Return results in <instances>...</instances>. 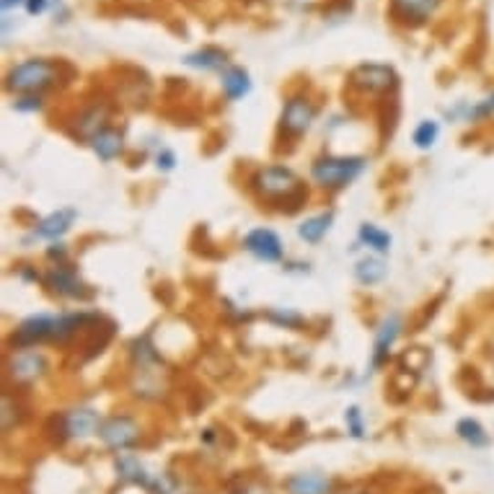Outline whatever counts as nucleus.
Returning a JSON list of instances; mask_svg holds the SVG:
<instances>
[{"label": "nucleus", "instance_id": "f257e3e1", "mask_svg": "<svg viewBox=\"0 0 494 494\" xmlns=\"http://www.w3.org/2000/svg\"><path fill=\"white\" fill-rule=\"evenodd\" d=\"M91 321H98L96 314H34L24 319L11 334V345L16 350H32L39 345H65Z\"/></svg>", "mask_w": 494, "mask_h": 494}, {"label": "nucleus", "instance_id": "f03ea898", "mask_svg": "<svg viewBox=\"0 0 494 494\" xmlns=\"http://www.w3.org/2000/svg\"><path fill=\"white\" fill-rule=\"evenodd\" d=\"M249 190L254 191L262 202H267L270 208L280 210H285V205L287 210H298L308 197L301 176L295 174L290 166H280V163L256 169L249 179Z\"/></svg>", "mask_w": 494, "mask_h": 494}, {"label": "nucleus", "instance_id": "7ed1b4c3", "mask_svg": "<svg viewBox=\"0 0 494 494\" xmlns=\"http://www.w3.org/2000/svg\"><path fill=\"white\" fill-rule=\"evenodd\" d=\"M65 65L49 57H29L14 65L5 76V88L18 96H42L63 83Z\"/></svg>", "mask_w": 494, "mask_h": 494}, {"label": "nucleus", "instance_id": "20e7f679", "mask_svg": "<svg viewBox=\"0 0 494 494\" xmlns=\"http://www.w3.org/2000/svg\"><path fill=\"white\" fill-rule=\"evenodd\" d=\"M365 169V156H321L311 163V181L319 190L339 191L357 181Z\"/></svg>", "mask_w": 494, "mask_h": 494}, {"label": "nucleus", "instance_id": "39448f33", "mask_svg": "<svg viewBox=\"0 0 494 494\" xmlns=\"http://www.w3.org/2000/svg\"><path fill=\"white\" fill-rule=\"evenodd\" d=\"M319 117V107L308 94L287 96L280 112V135L287 140H298L311 129Z\"/></svg>", "mask_w": 494, "mask_h": 494}, {"label": "nucleus", "instance_id": "423d86ee", "mask_svg": "<svg viewBox=\"0 0 494 494\" xmlns=\"http://www.w3.org/2000/svg\"><path fill=\"white\" fill-rule=\"evenodd\" d=\"M49 373V357L42 350H16L8 355L5 376L14 386H34Z\"/></svg>", "mask_w": 494, "mask_h": 494}, {"label": "nucleus", "instance_id": "0eeeda50", "mask_svg": "<svg viewBox=\"0 0 494 494\" xmlns=\"http://www.w3.org/2000/svg\"><path fill=\"white\" fill-rule=\"evenodd\" d=\"M350 86L365 96H383L399 86V76L391 65L363 63L350 73Z\"/></svg>", "mask_w": 494, "mask_h": 494}, {"label": "nucleus", "instance_id": "6e6552de", "mask_svg": "<svg viewBox=\"0 0 494 494\" xmlns=\"http://www.w3.org/2000/svg\"><path fill=\"white\" fill-rule=\"evenodd\" d=\"M140 435H143L140 422L129 415L107 417L104 425H101V430H98V437L104 440V446L112 448L117 453L138 446V443H140Z\"/></svg>", "mask_w": 494, "mask_h": 494}, {"label": "nucleus", "instance_id": "1a4fd4ad", "mask_svg": "<svg viewBox=\"0 0 494 494\" xmlns=\"http://www.w3.org/2000/svg\"><path fill=\"white\" fill-rule=\"evenodd\" d=\"M446 0H388L391 5V18L407 26V29H419L425 24H430L437 16V11L443 8Z\"/></svg>", "mask_w": 494, "mask_h": 494}, {"label": "nucleus", "instance_id": "9d476101", "mask_svg": "<svg viewBox=\"0 0 494 494\" xmlns=\"http://www.w3.org/2000/svg\"><path fill=\"white\" fill-rule=\"evenodd\" d=\"M45 285L49 287L52 295H60V298H70V301H86L91 298V290L78 277V272L67 264H55L49 267L47 274L42 277Z\"/></svg>", "mask_w": 494, "mask_h": 494}, {"label": "nucleus", "instance_id": "9b49d317", "mask_svg": "<svg viewBox=\"0 0 494 494\" xmlns=\"http://www.w3.org/2000/svg\"><path fill=\"white\" fill-rule=\"evenodd\" d=\"M243 249L249 254L259 259V262H267V264H277L283 262L285 256V246L283 239L272 231V228H254L243 236Z\"/></svg>", "mask_w": 494, "mask_h": 494}, {"label": "nucleus", "instance_id": "f8f14e48", "mask_svg": "<svg viewBox=\"0 0 494 494\" xmlns=\"http://www.w3.org/2000/svg\"><path fill=\"white\" fill-rule=\"evenodd\" d=\"M60 422H63L65 437H70V440H86L91 435H98L101 425H104L98 409H94V407H73L65 412Z\"/></svg>", "mask_w": 494, "mask_h": 494}, {"label": "nucleus", "instance_id": "ddd939ff", "mask_svg": "<svg viewBox=\"0 0 494 494\" xmlns=\"http://www.w3.org/2000/svg\"><path fill=\"white\" fill-rule=\"evenodd\" d=\"M401 329H404V321H401L399 314H391L381 321V326L376 329V342H373V357H370V367H381L388 355H391V347L396 345V339L401 336Z\"/></svg>", "mask_w": 494, "mask_h": 494}, {"label": "nucleus", "instance_id": "4468645a", "mask_svg": "<svg viewBox=\"0 0 494 494\" xmlns=\"http://www.w3.org/2000/svg\"><path fill=\"white\" fill-rule=\"evenodd\" d=\"M78 221V210L73 208H63V210H55V212H49L47 218H42L36 228H34V236L36 239H45V241H60L73 228V223Z\"/></svg>", "mask_w": 494, "mask_h": 494}, {"label": "nucleus", "instance_id": "2eb2a0df", "mask_svg": "<svg viewBox=\"0 0 494 494\" xmlns=\"http://www.w3.org/2000/svg\"><path fill=\"white\" fill-rule=\"evenodd\" d=\"M287 494H332L334 492V479L319 474V471H301L285 479Z\"/></svg>", "mask_w": 494, "mask_h": 494}, {"label": "nucleus", "instance_id": "dca6fc26", "mask_svg": "<svg viewBox=\"0 0 494 494\" xmlns=\"http://www.w3.org/2000/svg\"><path fill=\"white\" fill-rule=\"evenodd\" d=\"M107 119H109V109H107L104 104H91V107H86V109L76 117L73 135L91 143L101 129H107Z\"/></svg>", "mask_w": 494, "mask_h": 494}, {"label": "nucleus", "instance_id": "f3484780", "mask_svg": "<svg viewBox=\"0 0 494 494\" xmlns=\"http://www.w3.org/2000/svg\"><path fill=\"white\" fill-rule=\"evenodd\" d=\"M91 150H94L98 160L112 163L114 159H119V156L125 153V135L114 128L101 129L94 140H91Z\"/></svg>", "mask_w": 494, "mask_h": 494}, {"label": "nucleus", "instance_id": "a211bd4d", "mask_svg": "<svg viewBox=\"0 0 494 494\" xmlns=\"http://www.w3.org/2000/svg\"><path fill=\"white\" fill-rule=\"evenodd\" d=\"M221 86H223V94L228 101H241L243 96L252 94V78L239 65H228L225 67L223 73H221Z\"/></svg>", "mask_w": 494, "mask_h": 494}, {"label": "nucleus", "instance_id": "6ab92c4d", "mask_svg": "<svg viewBox=\"0 0 494 494\" xmlns=\"http://www.w3.org/2000/svg\"><path fill=\"white\" fill-rule=\"evenodd\" d=\"M332 223H334V212L332 210L319 212V215H311V218H305L304 223L298 225V239L305 241V243H321L324 236L332 231Z\"/></svg>", "mask_w": 494, "mask_h": 494}, {"label": "nucleus", "instance_id": "aec40b11", "mask_svg": "<svg viewBox=\"0 0 494 494\" xmlns=\"http://www.w3.org/2000/svg\"><path fill=\"white\" fill-rule=\"evenodd\" d=\"M386 274H388V267H386V262H383L378 254L363 256V259L355 264V280L365 287L381 285L383 280H386Z\"/></svg>", "mask_w": 494, "mask_h": 494}, {"label": "nucleus", "instance_id": "412c9836", "mask_svg": "<svg viewBox=\"0 0 494 494\" xmlns=\"http://www.w3.org/2000/svg\"><path fill=\"white\" fill-rule=\"evenodd\" d=\"M357 241L365 246V249H370L373 254H388L391 252V243H394V239H391V233L388 231H383V228H378L376 223H363L360 225V231H357Z\"/></svg>", "mask_w": 494, "mask_h": 494}, {"label": "nucleus", "instance_id": "4be33fe9", "mask_svg": "<svg viewBox=\"0 0 494 494\" xmlns=\"http://www.w3.org/2000/svg\"><path fill=\"white\" fill-rule=\"evenodd\" d=\"M456 435L461 437L466 446L477 448V450L489 446V432H487V427L479 422L477 417H463V419H458V422H456Z\"/></svg>", "mask_w": 494, "mask_h": 494}, {"label": "nucleus", "instance_id": "5701e85b", "mask_svg": "<svg viewBox=\"0 0 494 494\" xmlns=\"http://www.w3.org/2000/svg\"><path fill=\"white\" fill-rule=\"evenodd\" d=\"M184 65L197 67V70H225L228 67V55L218 47H202L187 55Z\"/></svg>", "mask_w": 494, "mask_h": 494}, {"label": "nucleus", "instance_id": "b1692460", "mask_svg": "<svg viewBox=\"0 0 494 494\" xmlns=\"http://www.w3.org/2000/svg\"><path fill=\"white\" fill-rule=\"evenodd\" d=\"M117 474L129 481V484H143V487H153V479L145 474V468L138 463L135 456H119L117 458Z\"/></svg>", "mask_w": 494, "mask_h": 494}, {"label": "nucleus", "instance_id": "393cba45", "mask_svg": "<svg viewBox=\"0 0 494 494\" xmlns=\"http://www.w3.org/2000/svg\"><path fill=\"white\" fill-rule=\"evenodd\" d=\"M440 138V125L435 119H422L419 125L412 132V143H415L417 150H430L437 143Z\"/></svg>", "mask_w": 494, "mask_h": 494}, {"label": "nucleus", "instance_id": "a878e982", "mask_svg": "<svg viewBox=\"0 0 494 494\" xmlns=\"http://www.w3.org/2000/svg\"><path fill=\"white\" fill-rule=\"evenodd\" d=\"M463 119H466V122H474V125H481V122L494 119V91L489 96H484L481 101H477L474 107H466Z\"/></svg>", "mask_w": 494, "mask_h": 494}, {"label": "nucleus", "instance_id": "bb28decb", "mask_svg": "<svg viewBox=\"0 0 494 494\" xmlns=\"http://www.w3.org/2000/svg\"><path fill=\"white\" fill-rule=\"evenodd\" d=\"M270 321L283 326V329H298L304 326L305 319L298 314V311H290V308H280V311H270Z\"/></svg>", "mask_w": 494, "mask_h": 494}, {"label": "nucleus", "instance_id": "cd10ccee", "mask_svg": "<svg viewBox=\"0 0 494 494\" xmlns=\"http://www.w3.org/2000/svg\"><path fill=\"white\" fill-rule=\"evenodd\" d=\"M21 407H18V401H14L11 394H3V432H11L16 427V422H14V417H16L18 422H21Z\"/></svg>", "mask_w": 494, "mask_h": 494}, {"label": "nucleus", "instance_id": "c85d7f7f", "mask_svg": "<svg viewBox=\"0 0 494 494\" xmlns=\"http://www.w3.org/2000/svg\"><path fill=\"white\" fill-rule=\"evenodd\" d=\"M345 422H347V432H350L355 440H363L365 437V422H363V412L357 407H350L345 412Z\"/></svg>", "mask_w": 494, "mask_h": 494}, {"label": "nucleus", "instance_id": "c756f323", "mask_svg": "<svg viewBox=\"0 0 494 494\" xmlns=\"http://www.w3.org/2000/svg\"><path fill=\"white\" fill-rule=\"evenodd\" d=\"M42 96H21L16 104H14V109L16 112H42Z\"/></svg>", "mask_w": 494, "mask_h": 494}, {"label": "nucleus", "instance_id": "7c9ffc66", "mask_svg": "<svg viewBox=\"0 0 494 494\" xmlns=\"http://www.w3.org/2000/svg\"><path fill=\"white\" fill-rule=\"evenodd\" d=\"M156 166H159L160 171H174L176 169V156L174 150H169V148H163L159 156H156Z\"/></svg>", "mask_w": 494, "mask_h": 494}, {"label": "nucleus", "instance_id": "2f4dec72", "mask_svg": "<svg viewBox=\"0 0 494 494\" xmlns=\"http://www.w3.org/2000/svg\"><path fill=\"white\" fill-rule=\"evenodd\" d=\"M49 3L52 0H26V11H29V16H39V14H45L49 8Z\"/></svg>", "mask_w": 494, "mask_h": 494}, {"label": "nucleus", "instance_id": "473e14b6", "mask_svg": "<svg viewBox=\"0 0 494 494\" xmlns=\"http://www.w3.org/2000/svg\"><path fill=\"white\" fill-rule=\"evenodd\" d=\"M16 5H26V0H0V8H3V11H11V8H16Z\"/></svg>", "mask_w": 494, "mask_h": 494}]
</instances>
